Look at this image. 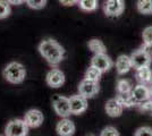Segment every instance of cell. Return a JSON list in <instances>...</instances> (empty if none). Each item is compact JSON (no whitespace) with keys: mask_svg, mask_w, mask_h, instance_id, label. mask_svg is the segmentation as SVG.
I'll return each mask as SVG.
<instances>
[{"mask_svg":"<svg viewBox=\"0 0 152 136\" xmlns=\"http://www.w3.org/2000/svg\"><path fill=\"white\" fill-rule=\"evenodd\" d=\"M39 52L50 66H58L65 58L66 51L56 40L45 39L39 44Z\"/></svg>","mask_w":152,"mask_h":136,"instance_id":"6da1fadb","label":"cell"},{"mask_svg":"<svg viewBox=\"0 0 152 136\" xmlns=\"http://www.w3.org/2000/svg\"><path fill=\"white\" fill-rule=\"evenodd\" d=\"M2 76L10 84H20L26 77V69L23 64L18 61H12L4 68Z\"/></svg>","mask_w":152,"mask_h":136,"instance_id":"7a4b0ae2","label":"cell"},{"mask_svg":"<svg viewBox=\"0 0 152 136\" xmlns=\"http://www.w3.org/2000/svg\"><path fill=\"white\" fill-rule=\"evenodd\" d=\"M28 126L24 119H13L5 127V135L7 136H26L28 134Z\"/></svg>","mask_w":152,"mask_h":136,"instance_id":"3957f363","label":"cell"},{"mask_svg":"<svg viewBox=\"0 0 152 136\" xmlns=\"http://www.w3.org/2000/svg\"><path fill=\"white\" fill-rule=\"evenodd\" d=\"M129 57H131V60H132V66L135 69L144 67V66H150L152 61L151 55H150V52L146 50L145 47L140 48L137 50L133 51Z\"/></svg>","mask_w":152,"mask_h":136,"instance_id":"277c9868","label":"cell"},{"mask_svg":"<svg viewBox=\"0 0 152 136\" xmlns=\"http://www.w3.org/2000/svg\"><path fill=\"white\" fill-rule=\"evenodd\" d=\"M52 107H53V110L56 111V113L61 118L72 115L69 97H63V95H55L52 97Z\"/></svg>","mask_w":152,"mask_h":136,"instance_id":"5b68a950","label":"cell"},{"mask_svg":"<svg viewBox=\"0 0 152 136\" xmlns=\"http://www.w3.org/2000/svg\"><path fill=\"white\" fill-rule=\"evenodd\" d=\"M125 10L124 0H104L103 12L108 17H118Z\"/></svg>","mask_w":152,"mask_h":136,"instance_id":"8992f818","label":"cell"},{"mask_svg":"<svg viewBox=\"0 0 152 136\" xmlns=\"http://www.w3.org/2000/svg\"><path fill=\"white\" fill-rule=\"evenodd\" d=\"M100 91V85L99 82L95 81H91L88 78H84L81 81V83L78 85V93L82 94L83 97L86 99H92L95 97Z\"/></svg>","mask_w":152,"mask_h":136,"instance_id":"52a82bcc","label":"cell"},{"mask_svg":"<svg viewBox=\"0 0 152 136\" xmlns=\"http://www.w3.org/2000/svg\"><path fill=\"white\" fill-rule=\"evenodd\" d=\"M91 66L96 67L102 73H107L113 68L114 61L107 53H94V56L91 59Z\"/></svg>","mask_w":152,"mask_h":136,"instance_id":"ba28073f","label":"cell"},{"mask_svg":"<svg viewBox=\"0 0 152 136\" xmlns=\"http://www.w3.org/2000/svg\"><path fill=\"white\" fill-rule=\"evenodd\" d=\"M69 104H70V111L72 115H81L83 112L88 110V99L83 97L82 94H75L69 97Z\"/></svg>","mask_w":152,"mask_h":136,"instance_id":"9c48e42d","label":"cell"},{"mask_svg":"<svg viewBox=\"0 0 152 136\" xmlns=\"http://www.w3.org/2000/svg\"><path fill=\"white\" fill-rule=\"evenodd\" d=\"M45 82L52 89H58L65 83V74L58 68H52L45 76Z\"/></svg>","mask_w":152,"mask_h":136,"instance_id":"30bf717a","label":"cell"},{"mask_svg":"<svg viewBox=\"0 0 152 136\" xmlns=\"http://www.w3.org/2000/svg\"><path fill=\"white\" fill-rule=\"evenodd\" d=\"M24 120L26 121L27 126L30 128H38L43 124L45 116L39 109H30L25 113Z\"/></svg>","mask_w":152,"mask_h":136,"instance_id":"8fae6325","label":"cell"},{"mask_svg":"<svg viewBox=\"0 0 152 136\" xmlns=\"http://www.w3.org/2000/svg\"><path fill=\"white\" fill-rule=\"evenodd\" d=\"M132 95H133L134 100L136 102V105L139 103H142L146 100L151 99L150 97V90H149V86L146 84H142V83H139L136 86H134L132 89Z\"/></svg>","mask_w":152,"mask_h":136,"instance_id":"7c38bea8","label":"cell"},{"mask_svg":"<svg viewBox=\"0 0 152 136\" xmlns=\"http://www.w3.org/2000/svg\"><path fill=\"white\" fill-rule=\"evenodd\" d=\"M56 132L60 136H72L75 133V124L67 117L59 120L56 126Z\"/></svg>","mask_w":152,"mask_h":136,"instance_id":"4fadbf2b","label":"cell"},{"mask_svg":"<svg viewBox=\"0 0 152 136\" xmlns=\"http://www.w3.org/2000/svg\"><path fill=\"white\" fill-rule=\"evenodd\" d=\"M104 109H106V112H107L108 116L119 117V116H121V113H123L124 107H123L121 104V102L117 100V97H114V99H109L107 102H106Z\"/></svg>","mask_w":152,"mask_h":136,"instance_id":"5bb4252c","label":"cell"},{"mask_svg":"<svg viewBox=\"0 0 152 136\" xmlns=\"http://www.w3.org/2000/svg\"><path fill=\"white\" fill-rule=\"evenodd\" d=\"M131 68H133L132 66V60L131 57L127 55H121L117 60H116V71L118 75H125L126 73L131 71Z\"/></svg>","mask_w":152,"mask_h":136,"instance_id":"9a60e30c","label":"cell"},{"mask_svg":"<svg viewBox=\"0 0 152 136\" xmlns=\"http://www.w3.org/2000/svg\"><path fill=\"white\" fill-rule=\"evenodd\" d=\"M135 78L139 83L142 84H151L152 83V71L150 66H144L135 69Z\"/></svg>","mask_w":152,"mask_h":136,"instance_id":"2e32d148","label":"cell"},{"mask_svg":"<svg viewBox=\"0 0 152 136\" xmlns=\"http://www.w3.org/2000/svg\"><path fill=\"white\" fill-rule=\"evenodd\" d=\"M116 97L124 108H133L136 105V102H135L131 92L129 93H118Z\"/></svg>","mask_w":152,"mask_h":136,"instance_id":"e0dca14e","label":"cell"},{"mask_svg":"<svg viewBox=\"0 0 152 136\" xmlns=\"http://www.w3.org/2000/svg\"><path fill=\"white\" fill-rule=\"evenodd\" d=\"M78 7L80 9L86 13L95 12L99 6V1L98 0H78Z\"/></svg>","mask_w":152,"mask_h":136,"instance_id":"ac0fdd59","label":"cell"},{"mask_svg":"<svg viewBox=\"0 0 152 136\" xmlns=\"http://www.w3.org/2000/svg\"><path fill=\"white\" fill-rule=\"evenodd\" d=\"M88 47L93 53H106L107 48L104 43L99 39H92L88 42Z\"/></svg>","mask_w":152,"mask_h":136,"instance_id":"d6986e66","label":"cell"},{"mask_svg":"<svg viewBox=\"0 0 152 136\" xmlns=\"http://www.w3.org/2000/svg\"><path fill=\"white\" fill-rule=\"evenodd\" d=\"M136 8L140 14L150 15L152 14V0H137Z\"/></svg>","mask_w":152,"mask_h":136,"instance_id":"ffe728a7","label":"cell"},{"mask_svg":"<svg viewBox=\"0 0 152 136\" xmlns=\"http://www.w3.org/2000/svg\"><path fill=\"white\" fill-rule=\"evenodd\" d=\"M103 74L101 71H99L96 67L94 66H90L88 68V71H85V76L84 78H88V79H91V81H95V82H99L100 78H101V75Z\"/></svg>","mask_w":152,"mask_h":136,"instance_id":"44dd1931","label":"cell"},{"mask_svg":"<svg viewBox=\"0 0 152 136\" xmlns=\"http://www.w3.org/2000/svg\"><path fill=\"white\" fill-rule=\"evenodd\" d=\"M116 89H117V93H129V92H132L133 86H132L131 82L128 79L123 78V79H119L117 82Z\"/></svg>","mask_w":152,"mask_h":136,"instance_id":"7402d4cb","label":"cell"},{"mask_svg":"<svg viewBox=\"0 0 152 136\" xmlns=\"http://www.w3.org/2000/svg\"><path fill=\"white\" fill-rule=\"evenodd\" d=\"M12 13L10 4L7 0H0V20L7 18Z\"/></svg>","mask_w":152,"mask_h":136,"instance_id":"603a6c76","label":"cell"},{"mask_svg":"<svg viewBox=\"0 0 152 136\" xmlns=\"http://www.w3.org/2000/svg\"><path fill=\"white\" fill-rule=\"evenodd\" d=\"M142 39H143V44L145 48H151L152 47V26H148L143 30L142 33Z\"/></svg>","mask_w":152,"mask_h":136,"instance_id":"cb8c5ba5","label":"cell"},{"mask_svg":"<svg viewBox=\"0 0 152 136\" xmlns=\"http://www.w3.org/2000/svg\"><path fill=\"white\" fill-rule=\"evenodd\" d=\"M47 1L48 0H26V5L32 8V9H35V10H40V9H43L47 5Z\"/></svg>","mask_w":152,"mask_h":136,"instance_id":"d4e9b609","label":"cell"},{"mask_svg":"<svg viewBox=\"0 0 152 136\" xmlns=\"http://www.w3.org/2000/svg\"><path fill=\"white\" fill-rule=\"evenodd\" d=\"M100 135L101 136H118L119 135V132L116 129L115 127H113V126H107V127H104V128L101 130Z\"/></svg>","mask_w":152,"mask_h":136,"instance_id":"484cf974","label":"cell"},{"mask_svg":"<svg viewBox=\"0 0 152 136\" xmlns=\"http://www.w3.org/2000/svg\"><path fill=\"white\" fill-rule=\"evenodd\" d=\"M134 134L135 136H152V128L149 126H143L137 128Z\"/></svg>","mask_w":152,"mask_h":136,"instance_id":"4316f807","label":"cell"},{"mask_svg":"<svg viewBox=\"0 0 152 136\" xmlns=\"http://www.w3.org/2000/svg\"><path fill=\"white\" fill-rule=\"evenodd\" d=\"M59 2L65 7H72L78 4V0H59Z\"/></svg>","mask_w":152,"mask_h":136,"instance_id":"83f0119b","label":"cell"},{"mask_svg":"<svg viewBox=\"0 0 152 136\" xmlns=\"http://www.w3.org/2000/svg\"><path fill=\"white\" fill-rule=\"evenodd\" d=\"M10 5H15V6H19L22 4H24L26 0H7Z\"/></svg>","mask_w":152,"mask_h":136,"instance_id":"f1b7e54d","label":"cell"},{"mask_svg":"<svg viewBox=\"0 0 152 136\" xmlns=\"http://www.w3.org/2000/svg\"><path fill=\"white\" fill-rule=\"evenodd\" d=\"M149 90H150V97H151V99H152V83L149 85Z\"/></svg>","mask_w":152,"mask_h":136,"instance_id":"f546056e","label":"cell"}]
</instances>
